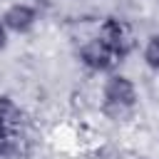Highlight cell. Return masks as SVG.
Here are the masks:
<instances>
[{
	"mask_svg": "<svg viewBox=\"0 0 159 159\" xmlns=\"http://www.w3.org/2000/svg\"><path fill=\"white\" fill-rule=\"evenodd\" d=\"M137 104H139V89L134 80L122 72H109L102 84V112L109 119L119 122L127 114H132Z\"/></svg>",
	"mask_w": 159,
	"mask_h": 159,
	"instance_id": "6da1fadb",
	"label": "cell"
},
{
	"mask_svg": "<svg viewBox=\"0 0 159 159\" xmlns=\"http://www.w3.org/2000/svg\"><path fill=\"white\" fill-rule=\"evenodd\" d=\"M97 37L117 55V60L122 62L124 57H129V52L134 50V35L127 20L117 17V15H107L99 27H97Z\"/></svg>",
	"mask_w": 159,
	"mask_h": 159,
	"instance_id": "7a4b0ae2",
	"label": "cell"
},
{
	"mask_svg": "<svg viewBox=\"0 0 159 159\" xmlns=\"http://www.w3.org/2000/svg\"><path fill=\"white\" fill-rule=\"evenodd\" d=\"M77 60H80V65H82L87 72H94V75H109V72H114V67L119 65L117 55H114L97 35L89 37V40H84V42L80 45Z\"/></svg>",
	"mask_w": 159,
	"mask_h": 159,
	"instance_id": "3957f363",
	"label": "cell"
},
{
	"mask_svg": "<svg viewBox=\"0 0 159 159\" xmlns=\"http://www.w3.org/2000/svg\"><path fill=\"white\" fill-rule=\"evenodd\" d=\"M0 20L5 22V27H7V32L10 35H27V32H32L35 27H37V22H40V10L32 5V2H10L5 10H2V15H0Z\"/></svg>",
	"mask_w": 159,
	"mask_h": 159,
	"instance_id": "277c9868",
	"label": "cell"
},
{
	"mask_svg": "<svg viewBox=\"0 0 159 159\" xmlns=\"http://www.w3.org/2000/svg\"><path fill=\"white\" fill-rule=\"evenodd\" d=\"M22 122H25L22 107L10 94H0V132H5L7 137L17 139L20 129H22Z\"/></svg>",
	"mask_w": 159,
	"mask_h": 159,
	"instance_id": "5b68a950",
	"label": "cell"
},
{
	"mask_svg": "<svg viewBox=\"0 0 159 159\" xmlns=\"http://www.w3.org/2000/svg\"><path fill=\"white\" fill-rule=\"evenodd\" d=\"M142 60L152 72H159V32L147 37V42L142 47Z\"/></svg>",
	"mask_w": 159,
	"mask_h": 159,
	"instance_id": "8992f818",
	"label": "cell"
},
{
	"mask_svg": "<svg viewBox=\"0 0 159 159\" xmlns=\"http://www.w3.org/2000/svg\"><path fill=\"white\" fill-rule=\"evenodd\" d=\"M7 42H10V32H7V27H5V22L0 20V52L7 47Z\"/></svg>",
	"mask_w": 159,
	"mask_h": 159,
	"instance_id": "52a82bcc",
	"label": "cell"
},
{
	"mask_svg": "<svg viewBox=\"0 0 159 159\" xmlns=\"http://www.w3.org/2000/svg\"><path fill=\"white\" fill-rule=\"evenodd\" d=\"M139 159H149V157H139Z\"/></svg>",
	"mask_w": 159,
	"mask_h": 159,
	"instance_id": "ba28073f",
	"label": "cell"
}]
</instances>
